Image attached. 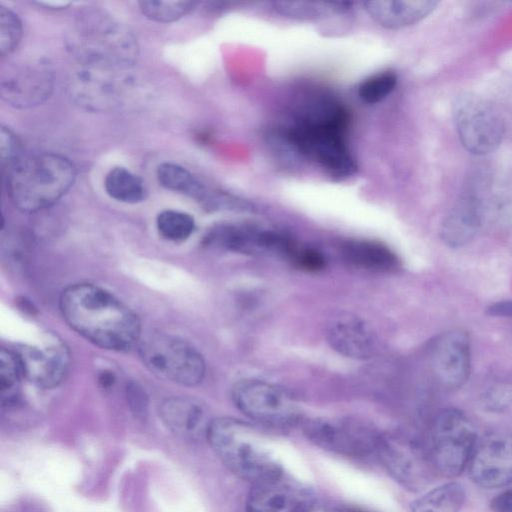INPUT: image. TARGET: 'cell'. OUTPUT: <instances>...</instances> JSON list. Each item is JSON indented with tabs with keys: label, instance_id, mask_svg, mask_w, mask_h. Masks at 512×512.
<instances>
[{
	"label": "cell",
	"instance_id": "6da1fadb",
	"mask_svg": "<svg viewBox=\"0 0 512 512\" xmlns=\"http://www.w3.org/2000/svg\"><path fill=\"white\" fill-rule=\"evenodd\" d=\"M59 302L70 328L94 345L112 351H128L140 342L141 326L137 315L97 285H70L63 290Z\"/></svg>",
	"mask_w": 512,
	"mask_h": 512
},
{
	"label": "cell",
	"instance_id": "7a4b0ae2",
	"mask_svg": "<svg viewBox=\"0 0 512 512\" xmlns=\"http://www.w3.org/2000/svg\"><path fill=\"white\" fill-rule=\"evenodd\" d=\"M348 122L344 107L333 100L320 99L285 127L281 137L294 151L341 180L357 170L346 142Z\"/></svg>",
	"mask_w": 512,
	"mask_h": 512
},
{
	"label": "cell",
	"instance_id": "3957f363",
	"mask_svg": "<svg viewBox=\"0 0 512 512\" xmlns=\"http://www.w3.org/2000/svg\"><path fill=\"white\" fill-rule=\"evenodd\" d=\"M206 439L234 475L253 485L284 474L265 436L250 423L232 417L212 419Z\"/></svg>",
	"mask_w": 512,
	"mask_h": 512
},
{
	"label": "cell",
	"instance_id": "277c9868",
	"mask_svg": "<svg viewBox=\"0 0 512 512\" xmlns=\"http://www.w3.org/2000/svg\"><path fill=\"white\" fill-rule=\"evenodd\" d=\"M69 48L83 66L119 71L129 69L139 54L132 32L97 9L77 16Z\"/></svg>",
	"mask_w": 512,
	"mask_h": 512
},
{
	"label": "cell",
	"instance_id": "5b68a950",
	"mask_svg": "<svg viewBox=\"0 0 512 512\" xmlns=\"http://www.w3.org/2000/svg\"><path fill=\"white\" fill-rule=\"evenodd\" d=\"M75 167L50 152L21 157L8 169V193L21 211L34 213L57 202L73 185Z\"/></svg>",
	"mask_w": 512,
	"mask_h": 512
},
{
	"label": "cell",
	"instance_id": "8992f818",
	"mask_svg": "<svg viewBox=\"0 0 512 512\" xmlns=\"http://www.w3.org/2000/svg\"><path fill=\"white\" fill-rule=\"evenodd\" d=\"M477 442L471 420L460 410L440 411L431 427L429 454L435 471L445 477H455L468 465Z\"/></svg>",
	"mask_w": 512,
	"mask_h": 512
},
{
	"label": "cell",
	"instance_id": "52a82bcc",
	"mask_svg": "<svg viewBox=\"0 0 512 512\" xmlns=\"http://www.w3.org/2000/svg\"><path fill=\"white\" fill-rule=\"evenodd\" d=\"M139 355L155 376L183 386L199 384L205 375L201 354L187 341L155 334L139 342Z\"/></svg>",
	"mask_w": 512,
	"mask_h": 512
},
{
	"label": "cell",
	"instance_id": "ba28073f",
	"mask_svg": "<svg viewBox=\"0 0 512 512\" xmlns=\"http://www.w3.org/2000/svg\"><path fill=\"white\" fill-rule=\"evenodd\" d=\"M453 118L462 146L483 156L495 151L505 135V122L497 108L474 93H464L453 105Z\"/></svg>",
	"mask_w": 512,
	"mask_h": 512
},
{
	"label": "cell",
	"instance_id": "9c48e42d",
	"mask_svg": "<svg viewBox=\"0 0 512 512\" xmlns=\"http://www.w3.org/2000/svg\"><path fill=\"white\" fill-rule=\"evenodd\" d=\"M232 399L245 416L265 426L287 428L297 424L301 418V410L294 397L265 381H239L232 389Z\"/></svg>",
	"mask_w": 512,
	"mask_h": 512
},
{
	"label": "cell",
	"instance_id": "30bf717a",
	"mask_svg": "<svg viewBox=\"0 0 512 512\" xmlns=\"http://www.w3.org/2000/svg\"><path fill=\"white\" fill-rule=\"evenodd\" d=\"M303 430L315 445L350 457L377 455L383 437L374 428L351 419H311Z\"/></svg>",
	"mask_w": 512,
	"mask_h": 512
},
{
	"label": "cell",
	"instance_id": "8fae6325",
	"mask_svg": "<svg viewBox=\"0 0 512 512\" xmlns=\"http://www.w3.org/2000/svg\"><path fill=\"white\" fill-rule=\"evenodd\" d=\"M377 456L388 473L410 490L428 485L435 471L429 451L406 436L384 435Z\"/></svg>",
	"mask_w": 512,
	"mask_h": 512
},
{
	"label": "cell",
	"instance_id": "7c38bea8",
	"mask_svg": "<svg viewBox=\"0 0 512 512\" xmlns=\"http://www.w3.org/2000/svg\"><path fill=\"white\" fill-rule=\"evenodd\" d=\"M206 243L250 255L274 254L288 258L295 241L280 231L246 223H225L212 228Z\"/></svg>",
	"mask_w": 512,
	"mask_h": 512
},
{
	"label": "cell",
	"instance_id": "4fadbf2b",
	"mask_svg": "<svg viewBox=\"0 0 512 512\" xmlns=\"http://www.w3.org/2000/svg\"><path fill=\"white\" fill-rule=\"evenodd\" d=\"M470 479L493 489L512 482V432L496 430L477 440L468 462Z\"/></svg>",
	"mask_w": 512,
	"mask_h": 512
},
{
	"label": "cell",
	"instance_id": "5bb4252c",
	"mask_svg": "<svg viewBox=\"0 0 512 512\" xmlns=\"http://www.w3.org/2000/svg\"><path fill=\"white\" fill-rule=\"evenodd\" d=\"M13 351L23 377L37 387L54 388L68 374L70 353L65 343L55 335H48L40 343L20 344Z\"/></svg>",
	"mask_w": 512,
	"mask_h": 512
},
{
	"label": "cell",
	"instance_id": "9a60e30c",
	"mask_svg": "<svg viewBox=\"0 0 512 512\" xmlns=\"http://www.w3.org/2000/svg\"><path fill=\"white\" fill-rule=\"evenodd\" d=\"M430 363L437 383L451 391L462 387L471 371V343L462 330L439 335L430 351Z\"/></svg>",
	"mask_w": 512,
	"mask_h": 512
},
{
	"label": "cell",
	"instance_id": "2e32d148",
	"mask_svg": "<svg viewBox=\"0 0 512 512\" xmlns=\"http://www.w3.org/2000/svg\"><path fill=\"white\" fill-rule=\"evenodd\" d=\"M124 71L83 66L71 82L73 100L89 110H106L123 99Z\"/></svg>",
	"mask_w": 512,
	"mask_h": 512
},
{
	"label": "cell",
	"instance_id": "e0dca14e",
	"mask_svg": "<svg viewBox=\"0 0 512 512\" xmlns=\"http://www.w3.org/2000/svg\"><path fill=\"white\" fill-rule=\"evenodd\" d=\"M0 87L5 101L16 107H29L49 97L53 76L45 63H22L3 74Z\"/></svg>",
	"mask_w": 512,
	"mask_h": 512
},
{
	"label": "cell",
	"instance_id": "ac0fdd59",
	"mask_svg": "<svg viewBox=\"0 0 512 512\" xmlns=\"http://www.w3.org/2000/svg\"><path fill=\"white\" fill-rule=\"evenodd\" d=\"M326 338L335 351L352 359H370L378 350V339L372 327L350 312H339L330 318Z\"/></svg>",
	"mask_w": 512,
	"mask_h": 512
},
{
	"label": "cell",
	"instance_id": "d6986e66",
	"mask_svg": "<svg viewBox=\"0 0 512 512\" xmlns=\"http://www.w3.org/2000/svg\"><path fill=\"white\" fill-rule=\"evenodd\" d=\"M311 506L309 491L283 474L253 485L246 512H306Z\"/></svg>",
	"mask_w": 512,
	"mask_h": 512
},
{
	"label": "cell",
	"instance_id": "ffe728a7",
	"mask_svg": "<svg viewBox=\"0 0 512 512\" xmlns=\"http://www.w3.org/2000/svg\"><path fill=\"white\" fill-rule=\"evenodd\" d=\"M484 204V197L476 189L465 192L441 224L442 241L454 248L470 243L485 224Z\"/></svg>",
	"mask_w": 512,
	"mask_h": 512
},
{
	"label": "cell",
	"instance_id": "44dd1931",
	"mask_svg": "<svg viewBox=\"0 0 512 512\" xmlns=\"http://www.w3.org/2000/svg\"><path fill=\"white\" fill-rule=\"evenodd\" d=\"M160 417L173 433L189 440L206 438L211 422L199 402L183 397L166 399L160 406Z\"/></svg>",
	"mask_w": 512,
	"mask_h": 512
},
{
	"label": "cell",
	"instance_id": "7402d4cb",
	"mask_svg": "<svg viewBox=\"0 0 512 512\" xmlns=\"http://www.w3.org/2000/svg\"><path fill=\"white\" fill-rule=\"evenodd\" d=\"M366 12L380 26L400 29L414 25L431 14L438 1L434 0H377L363 3Z\"/></svg>",
	"mask_w": 512,
	"mask_h": 512
},
{
	"label": "cell",
	"instance_id": "603a6c76",
	"mask_svg": "<svg viewBox=\"0 0 512 512\" xmlns=\"http://www.w3.org/2000/svg\"><path fill=\"white\" fill-rule=\"evenodd\" d=\"M343 258L353 266L378 272L398 267L396 254L385 244L371 240H348L341 246Z\"/></svg>",
	"mask_w": 512,
	"mask_h": 512
},
{
	"label": "cell",
	"instance_id": "cb8c5ba5",
	"mask_svg": "<svg viewBox=\"0 0 512 512\" xmlns=\"http://www.w3.org/2000/svg\"><path fill=\"white\" fill-rule=\"evenodd\" d=\"M157 179L164 188L189 195L193 198L211 203L217 191H209L186 168L174 163H162L157 168Z\"/></svg>",
	"mask_w": 512,
	"mask_h": 512
},
{
	"label": "cell",
	"instance_id": "d4e9b609",
	"mask_svg": "<svg viewBox=\"0 0 512 512\" xmlns=\"http://www.w3.org/2000/svg\"><path fill=\"white\" fill-rule=\"evenodd\" d=\"M465 501V490L460 483H444L415 499L411 512H460Z\"/></svg>",
	"mask_w": 512,
	"mask_h": 512
},
{
	"label": "cell",
	"instance_id": "484cf974",
	"mask_svg": "<svg viewBox=\"0 0 512 512\" xmlns=\"http://www.w3.org/2000/svg\"><path fill=\"white\" fill-rule=\"evenodd\" d=\"M350 2L274 1L275 12L288 18L314 20L347 12Z\"/></svg>",
	"mask_w": 512,
	"mask_h": 512
},
{
	"label": "cell",
	"instance_id": "4316f807",
	"mask_svg": "<svg viewBox=\"0 0 512 512\" xmlns=\"http://www.w3.org/2000/svg\"><path fill=\"white\" fill-rule=\"evenodd\" d=\"M104 187L111 198L129 204L141 202L146 195L143 180L123 167H115L109 171Z\"/></svg>",
	"mask_w": 512,
	"mask_h": 512
},
{
	"label": "cell",
	"instance_id": "83f0119b",
	"mask_svg": "<svg viewBox=\"0 0 512 512\" xmlns=\"http://www.w3.org/2000/svg\"><path fill=\"white\" fill-rule=\"evenodd\" d=\"M141 13L156 22H173L190 13L197 5L195 1H159L138 2Z\"/></svg>",
	"mask_w": 512,
	"mask_h": 512
},
{
	"label": "cell",
	"instance_id": "f1b7e54d",
	"mask_svg": "<svg viewBox=\"0 0 512 512\" xmlns=\"http://www.w3.org/2000/svg\"><path fill=\"white\" fill-rule=\"evenodd\" d=\"M156 225L159 233L165 239L172 241L185 240L195 228V222L191 215L175 210H164L159 213Z\"/></svg>",
	"mask_w": 512,
	"mask_h": 512
},
{
	"label": "cell",
	"instance_id": "f546056e",
	"mask_svg": "<svg viewBox=\"0 0 512 512\" xmlns=\"http://www.w3.org/2000/svg\"><path fill=\"white\" fill-rule=\"evenodd\" d=\"M397 75L386 70L363 80L358 87L360 99L367 104H376L384 100L395 89Z\"/></svg>",
	"mask_w": 512,
	"mask_h": 512
},
{
	"label": "cell",
	"instance_id": "4dcf8cb0",
	"mask_svg": "<svg viewBox=\"0 0 512 512\" xmlns=\"http://www.w3.org/2000/svg\"><path fill=\"white\" fill-rule=\"evenodd\" d=\"M23 378L20 363L13 350L0 351V394L2 402L11 401L16 396L20 380Z\"/></svg>",
	"mask_w": 512,
	"mask_h": 512
},
{
	"label": "cell",
	"instance_id": "1f68e13d",
	"mask_svg": "<svg viewBox=\"0 0 512 512\" xmlns=\"http://www.w3.org/2000/svg\"><path fill=\"white\" fill-rule=\"evenodd\" d=\"M22 37V24L11 9L0 6V53L10 54L18 46Z\"/></svg>",
	"mask_w": 512,
	"mask_h": 512
},
{
	"label": "cell",
	"instance_id": "d6a6232c",
	"mask_svg": "<svg viewBox=\"0 0 512 512\" xmlns=\"http://www.w3.org/2000/svg\"><path fill=\"white\" fill-rule=\"evenodd\" d=\"M290 260L298 267L306 271H319L325 267L326 260L324 255L309 247L297 246L292 253Z\"/></svg>",
	"mask_w": 512,
	"mask_h": 512
},
{
	"label": "cell",
	"instance_id": "836d02e7",
	"mask_svg": "<svg viewBox=\"0 0 512 512\" xmlns=\"http://www.w3.org/2000/svg\"><path fill=\"white\" fill-rule=\"evenodd\" d=\"M20 151L21 146L18 138L10 129L2 126L0 132V158L2 166H8L9 169L22 157Z\"/></svg>",
	"mask_w": 512,
	"mask_h": 512
},
{
	"label": "cell",
	"instance_id": "e575fe53",
	"mask_svg": "<svg viewBox=\"0 0 512 512\" xmlns=\"http://www.w3.org/2000/svg\"><path fill=\"white\" fill-rule=\"evenodd\" d=\"M127 399L132 411L137 416H144L147 411V397L144 390L134 382L126 387Z\"/></svg>",
	"mask_w": 512,
	"mask_h": 512
},
{
	"label": "cell",
	"instance_id": "d590c367",
	"mask_svg": "<svg viewBox=\"0 0 512 512\" xmlns=\"http://www.w3.org/2000/svg\"><path fill=\"white\" fill-rule=\"evenodd\" d=\"M494 512H512V489H507L495 496L490 503Z\"/></svg>",
	"mask_w": 512,
	"mask_h": 512
},
{
	"label": "cell",
	"instance_id": "8d00e7d4",
	"mask_svg": "<svg viewBox=\"0 0 512 512\" xmlns=\"http://www.w3.org/2000/svg\"><path fill=\"white\" fill-rule=\"evenodd\" d=\"M486 312L491 317H512V300H502L489 305Z\"/></svg>",
	"mask_w": 512,
	"mask_h": 512
},
{
	"label": "cell",
	"instance_id": "74e56055",
	"mask_svg": "<svg viewBox=\"0 0 512 512\" xmlns=\"http://www.w3.org/2000/svg\"><path fill=\"white\" fill-rule=\"evenodd\" d=\"M306 512H363L357 509H338L330 507H313L311 506Z\"/></svg>",
	"mask_w": 512,
	"mask_h": 512
},
{
	"label": "cell",
	"instance_id": "f35d334b",
	"mask_svg": "<svg viewBox=\"0 0 512 512\" xmlns=\"http://www.w3.org/2000/svg\"><path fill=\"white\" fill-rule=\"evenodd\" d=\"M99 381L103 387H110L114 382L113 374L109 372H103L99 378Z\"/></svg>",
	"mask_w": 512,
	"mask_h": 512
}]
</instances>
